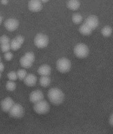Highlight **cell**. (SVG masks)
<instances>
[{"instance_id":"cell-10","label":"cell","mask_w":113,"mask_h":134,"mask_svg":"<svg viewBox=\"0 0 113 134\" xmlns=\"http://www.w3.org/2000/svg\"><path fill=\"white\" fill-rule=\"evenodd\" d=\"M85 24L89 26L91 29L94 30L99 25V19L98 17L95 15H91L88 16L85 20Z\"/></svg>"},{"instance_id":"cell-35","label":"cell","mask_w":113,"mask_h":134,"mask_svg":"<svg viewBox=\"0 0 113 134\" xmlns=\"http://www.w3.org/2000/svg\"><path fill=\"white\" fill-rule=\"evenodd\" d=\"M0 62H1V57H0Z\"/></svg>"},{"instance_id":"cell-2","label":"cell","mask_w":113,"mask_h":134,"mask_svg":"<svg viewBox=\"0 0 113 134\" xmlns=\"http://www.w3.org/2000/svg\"><path fill=\"white\" fill-rule=\"evenodd\" d=\"M34 111L38 114H46L50 110V105L46 101L41 100L34 104Z\"/></svg>"},{"instance_id":"cell-29","label":"cell","mask_w":113,"mask_h":134,"mask_svg":"<svg viewBox=\"0 0 113 134\" xmlns=\"http://www.w3.org/2000/svg\"><path fill=\"white\" fill-rule=\"evenodd\" d=\"M109 123H110V125L112 127H113V114H111V116H110V119H109Z\"/></svg>"},{"instance_id":"cell-25","label":"cell","mask_w":113,"mask_h":134,"mask_svg":"<svg viewBox=\"0 0 113 134\" xmlns=\"http://www.w3.org/2000/svg\"><path fill=\"white\" fill-rule=\"evenodd\" d=\"M25 57L27 58V59L29 60L31 62H32V63L35 60V56H34V53H32V52H28V53H27L25 54Z\"/></svg>"},{"instance_id":"cell-6","label":"cell","mask_w":113,"mask_h":134,"mask_svg":"<svg viewBox=\"0 0 113 134\" xmlns=\"http://www.w3.org/2000/svg\"><path fill=\"white\" fill-rule=\"evenodd\" d=\"M25 110L22 105L19 104H14L12 108L9 111V114L10 116L15 119H20L24 115Z\"/></svg>"},{"instance_id":"cell-11","label":"cell","mask_w":113,"mask_h":134,"mask_svg":"<svg viewBox=\"0 0 113 134\" xmlns=\"http://www.w3.org/2000/svg\"><path fill=\"white\" fill-rule=\"evenodd\" d=\"M14 104V101L10 97H6L1 102V107L4 112H9Z\"/></svg>"},{"instance_id":"cell-34","label":"cell","mask_w":113,"mask_h":134,"mask_svg":"<svg viewBox=\"0 0 113 134\" xmlns=\"http://www.w3.org/2000/svg\"><path fill=\"white\" fill-rule=\"evenodd\" d=\"M2 72H1V71H0V78H1V76H2Z\"/></svg>"},{"instance_id":"cell-4","label":"cell","mask_w":113,"mask_h":134,"mask_svg":"<svg viewBox=\"0 0 113 134\" xmlns=\"http://www.w3.org/2000/svg\"><path fill=\"white\" fill-rule=\"evenodd\" d=\"M57 68L61 73H66L71 69V62L67 58H61L57 62Z\"/></svg>"},{"instance_id":"cell-24","label":"cell","mask_w":113,"mask_h":134,"mask_svg":"<svg viewBox=\"0 0 113 134\" xmlns=\"http://www.w3.org/2000/svg\"><path fill=\"white\" fill-rule=\"evenodd\" d=\"M10 38L6 36H2L0 37V44H6L10 43Z\"/></svg>"},{"instance_id":"cell-27","label":"cell","mask_w":113,"mask_h":134,"mask_svg":"<svg viewBox=\"0 0 113 134\" xmlns=\"http://www.w3.org/2000/svg\"><path fill=\"white\" fill-rule=\"evenodd\" d=\"M4 58H5V59L7 60V61H10L13 58V54H12V53H10V52H7V53H5Z\"/></svg>"},{"instance_id":"cell-28","label":"cell","mask_w":113,"mask_h":134,"mask_svg":"<svg viewBox=\"0 0 113 134\" xmlns=\"http://www.w3.org/2000/svg\"><path fill=\"white\" fill-rule=\"evenodd\" d=\"M17 40L20 43V44H23V43L24 42V37L22 36H18L15 37Z\"/></svg>"},{"instance_id":"cell-21","label":"cell","mask_w":113,"mask_h":134,"mask_svg":"<svg viewBox=\"0 0 113 134\" xmlns=\"http://www.w3.org/2000/svg\"><path fill=\"white\" fill-rule=\"evenodd\" d=\"M17 88V85L14 82L12 81V80H10V81H8L6 83V88L7 90L9 91H14Z\"/></svg>"},{"instance_id":"cell-8","label":"cell","mask_w":113,"mask_h":134,"mask_svg":"<svg viewBox=\"0 0 113 134\" xmlns=\"http://www.w3.org/2000/svg\"><path fill=\"white\" fill-rule=\"evenodd\" d=\"M28 8L31 12H40L42 9V2L40 0H30L28 3Z\"/></svg>"},{"instance_id":"cell-14","label":"cell","mask_w":113,"mask_h":134,"mask_svg":"<svg viewBox=\"0 0 113 134\" xmlns=\"http://www.w3.org/2000/svg\"><path fill=\"white\" fill-rule=\"evenodd\" d=\"M92 31H93V29L85 23L82 25L79 28L80 33L84 35V36H89V35H91V33H92Z\"/></svg>"},{"instance_id":"cell-31","label":"cell","mask_w":113,"mask_h":134,"mask_svg":"<svg viewBox=\"0 0 113 134\" xmlns=\"http://www.w3.org/2000/svg\"><path fill=\"white\" fill-rule=\"evenodd\" d=\"M1 3L3 5H6L8 3V0H1Z\"/></svg>"},{"instance_id":"cell-19","label":"cell","mask_w":113,"mask_h":134,"mask_svg":"<svg viewBox=\"0 0 113 134\" xmlns=\"http://www.w3.org/2000/svg\"><path fill=\"white\" fill-rule=\"evenodd\" d=\"M21 45H22V44H20V43L17 40V39L14 38V39H13L11 41V43H10V48H11V49H12V51H17V50L20 49V47H21Z\"/></svg>"},{"instance_id":"cell-9","label":"cell","mask_w":113,"mask_h":134,"mask_svg":"<svg viewBox=\"0 0 113 134\" xmlns=\"http://www.w3.org/2000/svg\"><path fill=\"white\" fill-rule=\"evenodd\" d=\"M43 99H44V94L40 90L34 91L32 93H31L29 95V100L33 104H36Z\"/></svg>"},{"instance_id":"cell-22","label":"cell","mask_w":113,"mask_h":134,"mask_svg":"<svg viewBox=\"0 0 113 134\" xmlns=\"http://www.w3.org/2000/svg\"><path fill=\"white\" fill-rule=\"evenodd\" d=\"M27 71L25 70H19V71H17L18 78L20 80H23L25 78V77L27 76Z\"/></svg>"},{"instance_id":"cell-16","label":"cell","mask_w":113,"mask_h":134,"mask_svg":"<svg viewBox=\"0 0 113 134\" xmlns=\"http://www.w3.org/2000/svg\"><path fill=\"white\" fill-rule=\"evenodd\" d=\"M51 82V78L49 76H42L40 79V85L43 87H49Z\"/></svg>"},{"instance_id":"cell-15","label":"cell","mask_w":113,"mask_h":134,"mask_svg":"<svg viewBox=\"0 0 113 134\" xmlns=\"http://www.w3.org/2000/svg\"><path fill=\"white\" fill-rule=\"evenodd\" d=\"M67 7L71 10H77L80 8V2L78 0H68Z\"/></svg>"},{"instance_id":"cell-33","label":"cell","mask_w":113,"mask_h":134,"mask_svg":"<svg viewBox=\"0 0 113 134\" xmlns=\"http://www.w3.org/2000/svg\"><path fill=\"white\" fill-rule=\"evenodd\" d=\"M2 22V17L0 16V25H1Z\"/></svg>"},{"instance_id":"cell-17","label":"cell","mask_w":113,"mask_h":134,"mask_svg":"<svg viewBox=\"0 0 113 134\" xmlns=\"http://www.w3.org/2000/svg\"><path fill=\"white\" fill-rule=\"evenodd\" d=\"M20 63L21 66L24 68H29L32 65V62H31L29 60H28L25 56L23 57L20 60Z\"/></svg>"},{"instance_id":"cell-7","label":"cell","mask_w":113,"mask_h":134,"mask_svg":"<svg viewBox=\"0 0 113 134\" xmlns=\"http://www.w3.org/2000/svg\"><path fill=\"white\" fill-rule=\"evenodd\" d=\"M19 20L15 19H9L6 20L4 26L6 29L9 31H14L19 27Z\"/></svg>"},{"instance_id":"cell-18","label":"cell","mask_w":113,"mask_h":134,"mask_svg":"<svg viewBox=\"0 0 113 134\" xmlns=\"http://www.w3.org/2000/svg\"><path fill=\"white\" fill-rule=\"evenodd\" d=\"M101 32L104 37H109V36H111L112 33V29L111 27L106 25L102 28Z\"/></svg>"},{"instance_id":"cell-5","label":"cell","mask_w":113,"mask_h":134,"mask_svg":"<svg viewBox=\"0 0 113 134\" xmlns=\"http://www.w3.org/2000/svg\"><path fill=\"white\" fill-rule=\"evenodd\" d=\"M34 44L39 48H44L49 44V37L44 34H37L34 39Z\"/></svg>"},{"instance_id":"cell-12","label":"cell","mask_w":113,"mask_h":134,"mask_svg":"<svg viewBox=\"0 0 113 134\" xmlns=\"http://www.w3.org/2000/svg\"><path fill=\"white\" fill-rule=\"evenodd\" d=\"M37 82V77L35 75L30 74L27 75V76L24 79V82L28 87H34L35 86Z\"/></svg>"},{"instance_id":"cell-30","label":"cell","mask_w":113,"mask_h":134,"mask_svg":"<svg viewBox=\"0 0 113 134\" xmlns=\"http://www.w3.org/2000/svg\"><path fill=\"white\" fill-rule=\"evenodd\" d=\"M3 70H4V65L0 62V71L2 72L3 71Z\"/></svg>"},{"instance_id":"cell-26","label":"cell","mask_w":113,"mask_h":134,"mask_svg":"<svg viewBox=\"0 0 113 134\" xmlns=\"http://www.w3.org/2000/svg\"><path fill=\"white\" fill-rule=\"evenodd\" d=\"M11 49L10 48V44H1V50L3 53H7L9 52V51Z\"/></svg>"},{"instance_id":"cell-23","label":"cell","mask_w":113,"mask_h":134,"mask_svg":"<svg viewBox=\"0 0 113 134\" xmlns=\"http://www.w3.org/2000/svg\"><path fill=\"white\" fill-rule=\"evenodd\" d=\"M8 77L10 79V80H12V81H15L16 80H17V78H18V76H17V73L15 72V71H10V73L8 74Z\"/></svg>"},{"instance_id":"cell-20","label":"cell","mask_w":113,"mask_h":134,"mask_svg":"<svg viewBox=\"0 0 113 134\" xmlns=\"http://www.w3.org/2000/svg\"><path fill=\"white\" fill-rule=\"evenodd\" d=\"M72 21L75 24H80L83 21V16L80 14L79 13H74L72 17Z\"/></svg>"},{"instance_id":"cell-3","label":"cell","mask_w":113,"mask_h":134,"mask_svg":"<svg viewBox=\"0 0 113 134\" xmlns=\"http://www.w3.org/2000/svg\"><path fill=\"white\" fill-rule=\"evenodd\" d=\"M74 53L78 58L83 59L88 56L89 53V49L84 44H78L74 47Z\"/></svg>"},{"instance_id":"cell-13","label":"cell","mask_w":113,"mask_h":134,"mask_svg":"<svg viewBox=\"0 0 113 134\" xmlns=\"http://www.w3.org/2000/svg\"><path fill=\"white\" fill-rule=\"evenodd\" d=\"M37 72L42 76H49L51 73V68L49 65H43L38 68Z\"/></svg>"},{"instance_id":"cell-1","label":"cell","mask_w":113,"mask_h":134,"mask_svg":"<svg viewBox=\"0 0 113 134\" xmlns=\"http://www.w3.org/2000/svg\"><path fill=\"white\" fill-rule=\"evenodd\" d=\"M48 97L50 102L54 105H60L64 100V94L58 88H52L49 91Z\"/></svg>"},{"instance_id":"cell-32","label":"cell","mask_w":113,"mask_h":134,"mask_svg":"<svg viewBox=\"0 0 113 134\" xmlns=\"http://www.w3.org/2000/svg\"><path fill=\"white\" fill-rule=\"evenodd\" d=\"M41 2H42V3H46V2H48L49 1V0H40Z\"/></svg>"}]
</instances>
